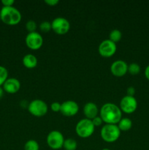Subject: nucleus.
I'll return each mask as SVG.
<instances>
[{
    "label": "nucleus",
    "instance_id": "1",
    "mask_svg": "<svg viewBox=\"0 0 149 150\" xmlns=\"http://www.w3.org/2000/svg\"><path fill=\"white\" fill-rule=\"evenodd\" d=\"M99 117L105 124L117 125L122 119V111L120 107L115 104L107 103L101 107Z\"/></svg>",
    "mask_w": 149,
    "mask_h": 150
},
{
    "label": "nucleus",
    "instance_id": "2",
    "mask_svg": "<svg viewBox=\"0 0 149 150\" xmlns=\"http://www.w3.org/2000/svg\"><path fill=\"white\" fill-rule=\"evenodd\" d=\"M0 19L6 25L15 26L21 21L22 15L20 12L13 6L2 7L0 10Z\"/></svg>",
    "mask_w": 149,
    "mask_h": 150
},
{
    "label": "nucleus",
    "instance_id": "3",
    "mask_svg": "<svg viewBox=\"0 0 149 150\" xmlns=\"http://www.w3.org/2000/svg\"><path fill=\"white\" fill-rule=\"evenodd\" d=\"M121 133L117 125L105 124L101 129L100 135L105 142L113 143L119 139Z\"/></svg>",
    "mask_w": 149,
    "mask_h": 150
},
{
    "label": "nucleus",
    "instance_id": "4",
    "mask_svg": "<svg viewBox=\"0 0 149 150\" xmlns=\"http://www.w3.org/2000/svg\"><path fill=\"white\" fill-rule=\"evenodd\" d=\"M95 126L91 120L82 119L75 126V132L77 136L83 139H87L91 136L94 133Z\"/></svg>",
    "mask_w": 149,
    "mask_h": 150
},
{
    "label": "nucleus",
    "instance_id": "5",
    "mask_svg": "<svg viewBox=\"0 0 149 150\" xmlns=\"http://www.w3.org/2000/svg\"><path fill=\"white\" fill-rule=\"evenodd\" d=\"M27 108L32 115L37 117H43L48 111V106L46 103L40 99H35L31 101Z\"/></svg>",
    "mask_w": 149,
    "mask_h": 150
},
{
    "label": "nucleus",
    "instance_id": "6",
    "mask_svg": "<svg viewBox=\"0 0 149 150\" xmlns=\"http://www.w3.org/2000/svg\"><path fill=\"white\" fill-rule=\"evenodd\" d=\"M64 137L62 133L58 130H52L47 136V144L51 149L58 150L63 147Z\"/></svg>",
    "mask_w": 149,
    "mask_h": 150
},
{
    "label": "nucleus",
    "instance_id": "7",
    "mask_svg": "<svg viewBox=\"0 0 149 150\" xmlns=\"http://www.w3.org/2000/svg\"><path fill=\"white\" fill-rule=\"evenodd\" d=\"M52 30L58 35H65L70 31V23L64 17L55 18L51 22Z\"/></svg>",
    "mask_w": 149,
    "mask_h": 150
},
{
    "label": "nucleus",
    "instance_id": "8",
    "mask_svg": "<svg viewBox=\"0 0 149 150\" xmlns=\"http://www.w3.org/2000/svg\"><path fill=\"white\" fill-rule=\"evenodd\" d=\"M25 42L28 48L35 51L39 49L43 45V38L37 32H30L26 36Z\"/></svg>",
    "mask_w": 149,
    "mask_h": 150
},
{
    "label": "nucleus",
    "instance_id": "9",
    "mask_svg": "<svg viewBox=\"0 0 149 150\" xmlns=\"http://www.w3.org/2000/svg\"><path fill=\"white\" fill-rule=\"evenodd\" d=\"M116 51V43L112 42L109 39L102 41L98 47V51H99V54L105 58L112 57L115 54Z\"/></svg>",
    "mask_w": 149,
    "mask_h": 150
},
{
    "label": "nucleus",
    "instance_id": "10",
    "mask_svg": "<svg viewBox=\"0 0 149 150\" xmlns=\"http://www.w3.org/2000/svg\"><path fill=\"white\" fill-rule=\"evenodd\" d=\"M120 108L125 114H131L137 108V101L134 97L126 95L120 101Z\"/></svg>",
    "mask_w": 149,
    "mask_h": 150
},
{
    "label": "nucleus",
    "instance_id": "11",
    "mask_svg": "<svg viewBox=\"0 0 149 150\" xmlns=\"http://www.w3.org/2000/svg\"><path fill=\"white\" fill-rule=\"evenodd\" d=\"M79 111V105L75 101L68 100L61 103L60 112L65 117H73Z\"/></svg>",
    "mask_w": 149,
    "mask_h": 150
},
{
    "label": "nucleus",
    "instance_id": "12",
    "mask_svg": "<svg viewBox=\"0 0 149 150\" xmlns=\"http://www.w3.org/2000/svg\"><path fill=\"white\" fill-rule=\"evenodd\" d=\"M110 71L115 77H123L128 72V64L123 60H116L111 64Z\"/></svg>",
    "mask_w": 149,
    "mask_h": 150
},
{
    "label": "nucleus",
    "instance_id": "13",
    "mask_svg": "<svg viewBox=\"0 0 149 150\" xmlns=\"http://www.w3.org/2000/svg\"><path fill=\"white\" fill-rule=\"evenodd\" d=\"M3 89L8 94H15L20 89V82L15 78H8L2 86Z\"/></svg>",
    "mask_w": 149,
    "mask_h": 150
},
{
    "label": "nucleus",
    "instance_id": "14",
    "mask_svg": "<svg viewBox=\"0 0 149 150\" xmlns=\"http://www.w3.org/2000/svg\"><path fill=\"white\" fill-rule=\"evenodd\" d=\"M83 114L86 119L91 120L94 117H97L98 114H99V109L96 103L89 102L85 104L83 106Z\"/></svg>",
    "mask_w": 149,
    "mask_h": 150
},
{
    "label": "nucleus",
    "instance_id": "15",
    "mask_svg": "<svg viewBox=\"0 0 149 150\" xmlns=\"http://www.w3.org/2000/svg\"><path fill=\"white\" fill-rule=\"evenodd\" d=\"M23 64L28 69L34 68L37 65V58L34 54H26L22 59Z\"/></svg>",
    "mask_w": 149,
    "mask_h": 150
},
{
    "label": "nucleus",
    "instance_id": "16",
    "mask_svg": "<svg viewBox=\"0 0 149 150\" xmlns=\"http://www.w3.org/2000/svg\"><path fill=\"white\" fill-rule=\"evenodd\" d=\"M117 125L121 131H128L132 127V121L129 118L125 117V118L121 119Z\"/></svg>",
    "mask_w": 149,
    "mask_h": 150
},
{
    "label": "nucleus",
    "instance_id": "17",
    "mask_svg": "<svg viewBox=\"0 0 149 150\" xmlns=\"http://www.w3.org/2000/svg\"><path fill=\"white\" fill-rule=\"evenodd\" d=\"M77 147V143L74 139L69 138L64 140L63 148L65 150H76Z\"/></svg>",
    "mask_w": 149,
    "mask_h": 150
},
{
    "label": "nucleus",
    "instance_id": "18",
    "mask_svg": "<svg viewBox=\"0 0 149 150\" xmlns=\"http://www.w3.org/2000/svg\"><path fill=\"white\" fill-rule=\"evenodd\" d=\"M121 38H122V33L119 29H112L109 34V40H110L112 42H115V43L119 42Z\"/></svg>",
    "mask_w": 149,
    "mask_h": 150
},
{
    "label": "nucleus",
    "instance_id": "19",
    "mask_svg": "<svg viewBox=\"0 0 149 150\" xmlns=\"http://www.w3.org/2000/svg\"><path fill=\"white\" fill-rule=\"evenodd\" d=\"M24 150H39V143L36 140L30 139L25 144Z\"/></svg>",
    "mask_w": 149,
    "mask_h": 150
},
{
    "label": "nucleus",
    "instance_id": "20",
    "mask_svg": "<svg viewBox=\"0 0 149 150\" xmlns=\"http://www.w3.org/2000/svg\"><path fill=\"white\" fill-rule=\"evenodd\" d=\"M8 79V70L4 66L0 65V86H2Z\"/></svg>",
    "mask_w": 149,
    "mask_h": 150
},
{
    "label": "nucleus",
    "instance_id": "21",
    "mask_svg": "<svg viewBox=\"0 0 149 150\" xmlns=\"http://www.w3.org/2000/svg\"><path fill=\"white\" fill-rule=\"evenodd\" d=\"M128 72L131 75L135 76L140 72V67L137 63L133 62L128 64Z\"/></svg>",
    "mask_w": 149,
    "mask_h": 150
},
{
    "label": "nucleus",
    "instance_id": "22",
    "mask_svg": "<svg viewBox=\"0 0 149 150\" xmlns=\"http://www.w3.org/2000/svg\"><path fill=\"white\" fill-rule=\"evenodd\" d=\"M37 28V25L34 21L29 20L26 23V29L29 32V33L36 32Z\"/></svg>",
    "mask_w": 149,
    "mask_h": 150
},
{
    "label": "nucleus",
    "instance_id": "23",
    "mask_svg": "<svg viewBox=\"0 0 149 150\" xmlns=\"http://www.w3.org/2000/svg\"><path fill=\"white\" fill-rule=\"evenodd\" d=\"M39 29L43 32H48L52 29L51 27V22L48 21H44L39 24Z\"/></svg>",
    "mask_w": 149,
    "mask_h": 150
},
{
    "label": "nucleus",
    "instance_id": "24",
    "mask_svg": "<svg viewBox=\"0 0 149 150\" xmlns=\"http://www.w3.org/2000/svg\"><path fill=\"white\" fill-rule=\"evenodd\" d=\"M61 103L58 102H53L51 105V108L53 112H60L61 111Z\"/></svg>",
    "mask_w": 149,
    "mask_h": 150
},
{
    "label": "nucleus",
    "instance_id": "25",
    "mask_svg": "<svg viewBox=\"0 0 149 150\" xmlns=\"http://www.w3.org/2000/svg\"><path fill=\"white\" fill-rule=\"evenodd\" d=\"M91 121H92V122H93V125H94L95 127H99V126L102 125V123L104 122L103 120H102V118H101L99 116H97V117H94L93 120H91Z\"/></svg>",
    "mask_w": 149,
    "mask_h": 150
},
{
    "label": "nucleus",
    "instance_id": "26",
    "mask_svg": "<svg viewBox=\"0 0 149 150\" xmlns=\"http://www.w3.org/2000/svg\"><path fill=\"white\" fill-rule=\"evenodd\" d=\"M1 3L3 7H12L14 4V0H1Z\"/></svg>",
    "mask_w": 149,
    "mask_h": 150
},
{
    "label": "nucleus",
    "instance_id": "27",
    "mask_svg": "<svg viewBox=\"0 0 149 150\" xmlns=\"http://www.w3.org/2000/svg\"><path fill=\"white\" fill-rule=\"evenodd\" d=\"M135 92L136 91L134 86H129V87L127 88V95L134 97V94H135Z\"/></svg>",
    "mask_w": 149,
    "mask_h": 150
},
{
    "label": "nucleus",
    "instance_id": "28",
    "mask_svg": "<svg viewBox=\"0 0 149 150\" xmlns=\"http://www.w3.org/2000/svg\"><path fill=\"white\" fill-rule=\"evenodd\" d=\"M58 2H59L58 0H45V4H47L49 6H51V7L56 6V4H58Z\"/></svg>",
    "mask_w": 149,
    "mask_h": 150
},
{
    "label": "nucleus",
    "instance_id": "29",
    "mask_svg": "<svg viewBox=\"0 0 149 150\" xmlns=\"http://www.w3.org/2000/svg\"><path fill=\"white\" fill-rule=\"evenodd\" d=\"M145 76L149 81V64L146 67L145 70Z\"/></svg>",
    "mask_w": 149,
    "mask_h": 150
},
{
    "label": "nucleus",
    "instance_id": "30",
    "mask_svg": "<svg viewBox=\"0 0 149 150\" xmlns=\"http://www.w3.org/2000/svg\"><path fill=\"white\" fill-rule=\"evenodd\" d=\"M4 93V89H3L2 86H0V99H1V98L3 97Z\"/></svg>",
    "mask_w": 149,
    "mask_h": 150
},
{
    "label": "nucleus",
    "instance_id": "31",
    "mask_svg": "<svg viewBox=\"0 0 149 150\" xmlns=\"http://www.w3.org/2000/svg\"><path fill=\"white\" fill-rule=\"evenodd\" d=\"M102 150H110V149H108V148H105V149H102Z\"/></svg>",
    "mask_w": 149,
    "mask_h": 150
},
{
    "label": "nucleus",
    "instance_id": "32",
    "mask_svg": "<svg viewBox=\"0 0 149 150\" xmlns=\"http://www.w3.org/2000/svg\"><path fill=\"white\" fill-rule=\"evenodd\" d=\"M0 21H1V19H0Z\"/></svg>",
    "mask_w": 149,
    "mask_h": 150
}]
</instances>
